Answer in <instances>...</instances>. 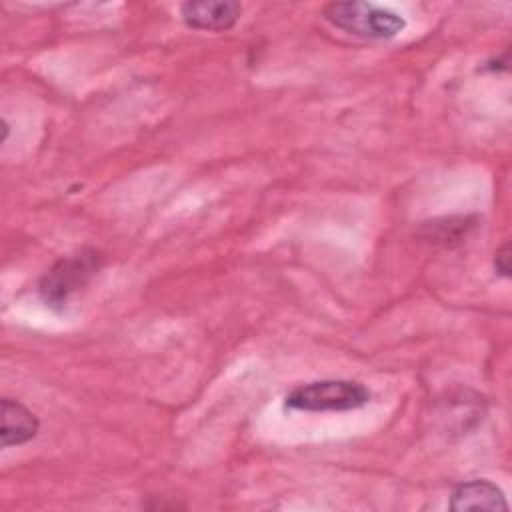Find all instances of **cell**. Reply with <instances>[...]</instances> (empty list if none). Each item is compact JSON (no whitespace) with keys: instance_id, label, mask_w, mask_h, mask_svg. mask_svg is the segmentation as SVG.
Here are the masks:
<instances>
[{"instance_id":"1","label":"cell","mask_w":512,"mask_h":512,"mask_svg":"<svg viewBox=\"0 0 512 512\" xmlns=\"http://www.w3.org/2000/svg\"><path fill=\"white\" fill-rule=\"evenodd\" d=\"M370 398L372 392L362 382L326 378L292 388L284 398V406L298 412H348L366 406Z\"/></svg>"},{"instance_id":"2","label":"cell","mask_w":512,"mask_h":512,"mask_svg":"<svg viewBox=\"0 0 512 512\" xmlns=\"http://www.w3.org/2000/svg\"><path fill=\"white\" fill-rule=\"evenodd\" d=\"M322 16L334 28L366 40H390L406 28L400 14L372 2H330L322 8Z\"/></svg>"},{"instance_id":"3","label":"cell","mask_w":512,"mask_h":512,"mask_svg":"<svg viewBox=\"0 0 512 512\" xmlns=\"http://www.w3.org/2000/svg\"><path fill=\"white\" fill-rule=\"evenodd\" d=\"M102 256L94 248H82L54 262L38 282V294L52 310H62L100 270Z\"/></svg>"},{"instance_id":"4","label":"cell","mask_w":512,"mask_h":512,"mask_svg":"<svg viewBox=\"0 0 512 512\" xmlns=\"http://www.w3.org/2000/svg\"><path fill=\"white\" fill-rule=\"evenodd\" d=\"M180 16L188 28L224 32L240 20L242 4L234 0H188L180 4Z\"/></svg>"},{"instance_id":"5","label":"cell","mask_w":512,"mask_h":512,"mask_svg":"<svg viewBox=\"0 0 512 512\" xmlns=\"http://www.w3.org/2000/svg\"><path fill=\"white\" fill-rule=\"evenodd\" d=\"M40 428V422L36 414L24 406L20 400H14L10 396L2 398L0 406V446H22L36 438Z\"/></svg>"},{"instance_id":"6","label":"cell","mask_w":512,"mask_h":512,"mask_svg":"<svg viewBox=\"0 0 512 512\" xmlns=\"http://www.w3.org/2000/svg\"><path fill=\"white\" fill-rule=\"evenodd\" d=\"M448 506L452 510H508V500L496 482L474 478L454 486Z\"/></svg>"},{"instance_id":"7","label":"cell","mask_w":512,"mask_h":512,"mask_svg":"<svg viewBox=\"0 0 512 512\" xmlns=\"http://www.w3.org/2000/svg\"><path fill=\"white\" fill-rule=\"evenodd\" d=\"M432 226H424L430 228V232H426L424 236L430 242H444L450 244V240H462L468 236V232L474 228V222L468 216H460V218H442V220H434L430 222Z\"/></svg>"},{"instance_id":"8","label":"cell","mask_w":512,"mask_h":512,"mask_svg":"<svg viewBox=\"0 0 512 512\" xmlns=\"http://www.w3.org/2000/svg\"><path fill=\"white\" fill-rule=\"evenodd\" d=\"M494 270L498 276L508 278L510 276V244L504 242L496 252H494Z\"/></svg>"},{"instance_id":"9","label":"cell","mask_w":512,"mask_h":512,"mask_svg":"<svg viewBox=\"0 0 512 512\" xmlns=\"http://www.w3.org/2000/svg\"><path fill=\"white\" fill-rule=\"evenodd\" d=\"M8 134H10V124L6 120H2V140L4 142L8 140Z\"/></svg>"}]
</instances>
